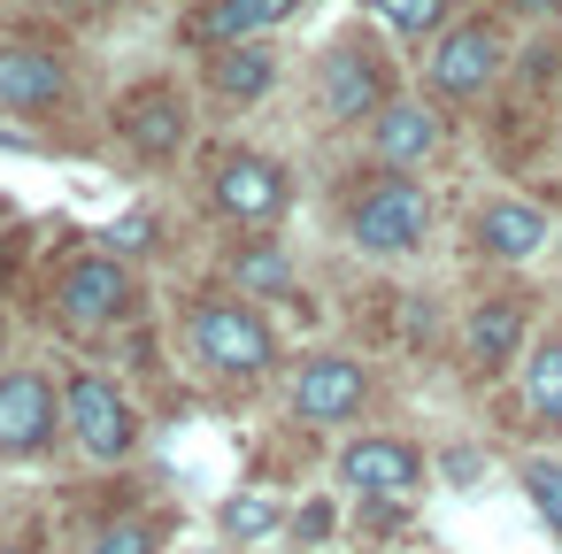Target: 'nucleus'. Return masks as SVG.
<instances>
[{"instance_id": "nucleus-1", "label": "nucleus", "mask_w": 562, "mask_h": 554, "mask_svg": "<svg viewBox=\"0 0 562 554\" xmlns=\"http://www.w3.org/2000/svg\"><path fill=\"white\" fill-rule=\"evenodd\" d=\"M186 339H193L201 370L239 377V385H247V377H262V370L278 362V339H270V324H262V308H255L247 293H209V301H193Z\"/></svg>"}, {"instance_id": "nucleus-2", "label": "nucleus", "mask_w": 562, "mask_h": 554, "mask_svg": "<svg viewBox=\"0 0 562 554\" xmlns=\"http://www.w3.org/2000/svg\"><path fill=\"white\" fill-rule=\"evenodd\" d=\"M63 431L93 454V462H124L132 446H139V408H132V393L109 377V370H78L70 385H63Z\"/></svg>"}, {"instance_id": "nucleus-3", "label": "nucleus", "mask_w": 562, "mask_h": 554, "mask_svg": "<svg viewBox=\"0 0 562 554\" xmlns=\"http://www.w3.org/2000/svg\"><path fill=\"white\" fill-rule=\"evenodd\" d=\"M424 231H431V193L408 185V178H378V185L347 208V239H355L362 255H378V262L416 255Z\"/></svg>"}, {"instance_id": "nucleus-4", "label": "nucleus", "mask_w": 562, "mask_h": 554, "mask_svg": "<svg viewBox=\"0 0 562 554\" xmlns=\"http://www.w3.org/2000/svg\"><path fill=\"white\" fill-rule=\"evenodd\" d=\"M132 308V270L116 255H78L63 278H55V316L70 331H101Z\"/></svg>"}, {"instance_id": "nucleus-5", "label": "nucleus", "mask_w": 562, "mask_h": 554, "mask_svg": "<svg viewBox=\"0 0 562 554\" xmlns=\"http://www.w3.org/2000/svg\"><path fill=\"white\" fill-rule=\"evenodd\" d=\"M493 78H501V32H493V24H454V32H439V47H431V63H424V86H431L439 101H477Z\"/></svg>"}, {"instance_id": "nucleus-6", "label": "nucleus", "mask_w": 562, "mask_h": 554, "mask_svg": "<svg viewBox=\"0 0 562 554\" xmlns=\"http://www.w3.org/2000/svg\"><path fill=\"white\" fill-rule=\"evenodd\" d=\"M55 423H70V416H63V400H55V385L40 370H9V377H0V454H9V462L55 446Z\"/></svg>"}, {"instance_id": "nucleus-7", "label": "nucleus", "mask_w": 562, "mask_h": 554, "mask_svg": "<svg viewBox=\"0 0 562 554\" xmlns=\"http://www.w3.org/2000/svg\"><path fill=\"white\" fill-rule=\"evenodd\" d=\"M209 201L232 216V224H278L285 216V170L270 162V155H224L216 170H209Z\"/></svg>"}, {"instance_id": "nucleus-8", "label": "nucleus", "mask_w": 562, "mask_h": 554, "mask_svg": "<svg viewBox=\"0 0 562 554\" xmlns=\"http://www.w3.org/2000/svg\"><path fill=\"white\" fill-rule=\"evenodd\" d=\"M293 416L301 423H347L362 400H370V370L362 362H347V354H308L301 370H293Z\"/></svg>"}, {"instance_id": "nucleus-9", "label": "nucleus", "mask_w": 562, "mask_h": 554, "mask_svg": "<svg viewBox=\"0 0 562 554\" xmlns=\"http://www.w3.org/2000/svg\"><path fill=\"white\" fill-rule=\"evenodd\" d=\"M116 132H124V147H132V155L162 162V155H178V147H186L193 109H186V93H178V86H139V93L116 109Z\"/></svg>"}, {"instance_id": "nucleus-10", "label": "nucleus", "mask_w": 562, "mask_h": 554, "mask_svg": "<svg viewBox=\"0 0 562 554\" xmlns=\"http://www.w3.org/2000/svg\"><path fill=\"white\" fill-rule=\"evenodd\" d=\"M339 477H347L355 493H370V500H401V493H416L424 454H416L408 439H355V446L339 454Z\"/></svg>"}, {"instance_id": "nucleus-11", "label": "nucleus", "mask_w": 562, "mask_h": 554, "mask_svg": "<svg viewBox=\"0 0 562 554\" xmlns=\"http://www.w3.org/2000/svg\"><path fill=\"white\" fill-rule=\"evenodd\" d=\"M378 109H385V63L370 47H339L324 63V116L331 124H362Z\"/></svg>"}, {"instance_id": "nucleus-12", "label": "nucleus", "mask_w": 562, "mask_h": 554, "mask_svg": "<svg viewBox=\"0 0 562 554\" xmlns=\"http://www.w3.org/2000/svg\"><path fill=\"white\" fill-rule=\"evenodd\" d=\"M301 9V0H209V9L186 24V39L193 47H247V39H262V32H278L285 16Z\"/></svg>"}, {"instance_id": "nucleus-13", "label": "nucleus", "mask_w": 562, "mask_h": 554, "mask_svg": "<svg viewBox=\"0 0 562 554\" xmlns=\"http://www.w3.org/2000/svg\"><path fill=\"white\" fill-rule=\"evenodd\" d=\"M470 247L493 255V262H531L547 247V216L531 201H485L477 224H470Z\"/></svg>"}, {"instance_id": "nucleus-14", "label": "nucleus", "mask_w": 562, "mask_h": 554, "mask_svg": "<svg viewBox=\"0 0 562 554\" xmlns=\"http://www.w3.org/2000/svg\"><path fill=\"white\" fill-rule=\"evenodd\" d=\"M70 93V70L47 47H0V109H55Z\"/></svg>"}, {"instance_id": "nucleus-15", "label": "nucleus", "mask_w": 562, "mask_h": 554, "mask_svg": "<svg viewBox=\"0 0 562 554\" xmlns=\"http://www.w3.org/2000/svg\"><path fill=\"white\" fill-rule=\"evenodd\" d=\"M370 139H378V162L416 170V162H431V155H439V116H431L424 101H385V109H378V124H370Z\"/></svg>"}, {"instance_id": "nucleus-16", "label": "nucleus", "mask_w": 562, "mask_h": 554, "mask_svg": "<svg viewBox=\"0 0 562 554\" xmlns=\"http://www.w3.org/2000/svg\"><path fill=\"white\" fill-rule=\"evenodd\" d=\"M524 347V308L516 301H477L462 324V354L470 370H508V354Z\"/></svg>"}, {"instance_id": "nucleus-17", "label": "nucleus", "mask_w": 562, "mask_h": 554, "mask_svg": "<svg viewBox=\"0 0 562 554\" xmlns=\"http://www.w3.org/2000/svg\"><path fill=\"white\" fill-rule=\"evenodd\" d=\"M209 86H216V101H262L270 86H278V55L270 47H224L216 63H209Z\"/></svg>"}, {"instance_id": "nucleus-18", "label": "nucleus", "mask_w": 562, "mask_h": 554, "mask_svg": "<svg viewBox=\"0 0 562 554\" xmlns=\"http://www.w3.org/2000/svg\"><path fill=\"white\" fill-rule=\"evenodd\" d=\"M232 278H239L247 301H255V293H293V262H285V247H270V239L239 247V255H232Z\"/></svg>"}, {"instance_id": "nucleus-19", "label": "nucleus", "mask_w": 562, "mask_h": 554, "mask_svg": "<svg viewBox=\"0 0 562 554\" xmlns=\"http://www.w3.org/2000/svg\"><path fill=\"white\" fill-rule=\"evenodd\" d=\"M524 400H531V416L562 423V339H539V347H531V362H524Z\"/></svg>"}, {"instance_id": "nucleus-20", "label": "nucleus", "mask_w": 562, "mask_h": 554, "mask_svg": "<svg viewBox=\"0 0 562 554\" xmlns=\"http://www.w3.org/2000/svg\"><path fill=\"white\" fill-rule=\"evenodd\" d=\"M370 9H378L401 39H424V32H439V24H447V0H370Z\"/></svg>"}, {"instance_id": "nucleus-21", "label": "nucleus", "mask_w": 562, "mask_h": 554, "mask_svg": "<svg viewBox=\"0 0 562 554\" xmlns=\"http://www.w3.org/2000/svg\"><path fill=\"white\" fill-rule=\"evenodd\" d=\"M162 539H155V523H139V516H124V523H101L93 539H86V554H155Z\"/></svg>"}, {"instance_id": "nucleus-22", "label": "nucleus", "mask_w": 562, "mask_h": 554, "mask_svg": "<svg viewBox=\"0 0 562 554\" xmlns=\"http://www.w3.org/2000/svg\"><path fill=\"white\" fill-rule=\"evenodd\" d=\"M524 493H531V508L562 531V462H531V470H524Z\"/></svg>"}, {"instance_id": "nucleus-23", "label": "nucleus", "mask_w": 562, "mask_h": 554, "mask_svg": "<svg viewBox=\"0 0 562 554\" xmlns=\"http://www.w3.org/2000/svg\"><path fill=\"white\" fill-rule=\"evenodd\" d=\"M270 523H278L270 500H232V508H224V531H232V539H262Z\"/></svg>"}, {"instance_id": "nucleus-24", "label": "nucleus", "mask_w": 562, "mask_h": 554, "mask_svg": "<svg viewBox=\"0 0 562 554\" xmlns=\"http://www.w3.org/2000/svg\"><path fill=\"white\" fill-rule=\"evenodd\" d=\"M0 554H24V546H0Z\"/></svg>"}, {"instance_id": "nucleus-25", "label": "nucleus", "mask_w": 562, "mask_h": 554, "mask_svg": "<svg viewBox=\"0 0 562 554\" xmlns=\"http://www.w3.org/2000/svg\"><path fill=\"white\" fill-rule=\"evenodd\" d=\"M0 224H9V216H0Z\"/></svg>"}]
</instances>
